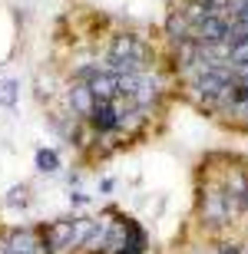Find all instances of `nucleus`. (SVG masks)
Instances as JSON below:
<instances>
[{
	"label": "nucleus",
	"instance_id": "obj_6",
	"mask_svg": "<svg viewBox=\"0 0 248 254\" xmlns=\"http://www.w3.org/2000/svg\"><path fill=\"white\" fill-rule=\"evenodd\" d=\"M37 169L40 172H57L60 169V155L53 149H40L37 152Z\"/></svg>",
	"mask_w": 248,
	"mask_h": 254
},
{
	"label": "nucleus",
	"instance_id": "obj_4",
	"mask_svg": "<svg viewBox=\"0 0 248 254\" xmlns=\"http://www.w3.org/2000/svg\"><path fill=\"white\" fill-rule=\"evenodd\" d=\"M119 106H116V99H96L93 113H89V126H93L96 132H113L119 129Z\"/></svg>",
	"mask_w": 248,
	"mask_h": 254
},
{
	"label": "nucleus",
	"instance_id": "obj_2",
	"mask_svg": "<svg viewBox=\"0 0 248 254\" xmlns=\"http://www.w3.org/2000/svg\"><path fill=\"white\" fill-rule=\"evenodd\" d=\"M156 93H159V86H156V79L149 73H126V76H119V96H126L136 109H146V106L156 99Z\"/></svg>",
	"mask_w": 248,
	"mask_h": 254
},
{
	"label": "nucleus",
	"instance_id": "obj_9",
	"mask_svg": "<svg viewBox=\"0 0 248 254\" xmlns=\"http://www.w3.org/2000/svg\"><path fill=\"white\" fill-rule=\"evenodd\" d=\"M245 208H248V191H245Z\"/></svg>",
	"mask_w": 248,
	"mask_h": 254
},
{
	"label": "nucleus",
	"instance_id": "obj_7",
	"mask_svg": "<svg viewBox=\"0 0 248 254\" xmlns=\"http://www.w3.org/2000/svg\"><path fill=\"white\" fill-rule=\"evenodd\" d=\"M17 103V83H13V79H3V83H0V106H13Z\"/></svg>",
	"mask_w": 248,
	"mask_h": 254
},
{
	"label": "nucleus",
	"instance_id": "obj_3",
	"mask_svg": "<svg viewBox=\"0 0 248 254\" xmlns=\"http://www.w3.org/2000/svg\"><path fill=\"white\" fill-rule=\"evenodd\" d=\"M3 254H40L43 251V241L37 238V231H30V228H13L3 241H0Z\"/></svg>",
	"mask_w": 248,
	"mask_h": 254
},
{
	"label": "nucleus",
	"instance_id": "obj_1",
	"mask_svg": "<svg viewBox=\"0 0 248 254\" xmlns=\"http://www.w3.org/2000/svg\"><path fill=\"white\" fill-rule=\"evenodd\" d=\"M106 60H109V69L119 73V76L146 73V66H149V47H146L139 37H133V33H119V37H113V43H109Z\"/></svg>",
	"mask_w": 248,
	"mask_h": 254
},
{
	"label": "nucleus",
	"instance_id": "obj_5",
	"mask_svg": "<svg viewBox=\"0 0 248 254\" xmlns=\"http://www.w3.org/2000/svg\"><path fill=\"white\" fill-rule=\"evenodd\" d=\"M70 106H73L77 116H86V119H89V113H93V106H96V96L83 79H73V86H70Z\"/></svg>",
	"mask_w": 248,
	"mask_h": 254
},
{
	"label": "nucleus",
	"instance_id": "obj_8",
	"mask_svg": "<svg viewBox=\"0 0 248 254\" xmlns=\"http://www.w3.org/2000/svg\"><path fill=\"white\" fill-rule=\"evenodd\" d=\"M23 195H27V189H13V191H10V205H17V201L23 205V201H27Z\"/></svg>",
	"mask_w": 248,
	"mask_h": 254
}]
</instances>
